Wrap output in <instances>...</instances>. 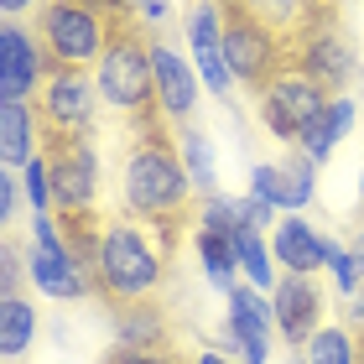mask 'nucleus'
<instances>
[{"label":"nucleus","instance_id":"1","mask_svg":"<svg viewBox=\"0 0 364 364\" xmlns=\"http://www.w3.org/2000/svg\"><path fill=\"white\" fill-rule=\"evenodd\" d=\"M193 177L182 167L177 136L167 120L130 130L125 146V167H120V208L125 219H141L161 229V250L172 255V245L182 235V224H193Z\"/></svg>","mask_w":364,"mask_h":364},{"label":"nucleus","instance_id":"2","mask_svg":"<svg viewBox=\"0 0 364 364\" xmlns=\"http://www.w3.org/2000/svg\"><path fill=\"white\" fill-rule=\"evenodd\" d=\"M151 31L136 11H120L114 16V37L105 47L94 68V84H99V99L120 114L130 130H146L161 120L156 109V68H151Z\"/></svg>","mask_w":364,"mask_h":364},{"label":"nucleus","instance_id":"3","mask_svg":"<svg viewBox=\"0 0 364 364\" xmlns=\"http://www.w3.org/2000/svg\"><path fill=\"white\" fill-rule=\"evenodd\" d=\"M172 255L156 250V240L141 229V219H109L94 250V296L109 307L156 296L167 281Z\"/></svg>","mask_w":364,"mask_h":364},{"label":"nucleus","instance_id":"4","mask_svg":"<svg viewBox=\"0 0 364 364\" xmlns=\"http://www.w3.org/2000/svg\"><path fill=\"white\" fill-rule=\"evenodd\" d=\"M114 16L105 0H42L37 6V37L47 47L53 68H99L105 47L114 37Z\"/></svg>","mask_w":364,"mask_h":364},{"label":"nucleus","instance_id":"5","mask_svg":"<svg viewBox=\"0 0 364 364\" xmlns=\"http://www.w3.org/2000/svg\"><path fill=\"white\" fill-rule=\"evenodd\" d=\"M219 6H224V63H229V73L250 94H266V84L291 63V47L271 26H260L240 0H219Z\"/></svg>","mask_w":364,"mask_h":364},{"label":"nucleus","instance_id":"6","mask_svg":"<svg viewBox=\"0 0 364 364\" xmlns=\"http://www.w3.org/2000/svg\"><path fill=\"white\" fill-rule=\"evenodd\" d=\"M26 276L31 287L58 296V302H78V296H94V276L84 271V260L68 250L63 229L53 213H31V245H26Z\"/></svg>","mask_w":364,"mask_h":364},{"label":"nucleus","instance_id":"7","mask_svg":"<svg viewBox=\"0 0 364 364\" xmlns=\"http://www.w3.org/2000/svg\"><path fill=\"white\" fill-rule=\"evenodd\" d=\"M260 99V120H266V130L287 146V141H296L307 130V120H318V114L333 105V94H328L312 73H302L296 63H287L271 84H266V94H255Z\"/></svg>","mask_w":364,"mask_h":364},{"label":"nucleus","instance_id":"8","mask_svg":"<svg viewBox=\"0 0 364 364\" xmlns=\"http://www.w3.org/2000/svg\"><path fill=\"white\" fill-rule=\"evenodd\" d=\"M47 177H53V213H94L99 198V156L89 136H47L42 141Z\"/></svg>","mask_w":364,"mask_h":364},{"label":"nucleus","instance_id":"9","mask_svg":"<svg viewBox=\"0 0 364 364\" xmlns=\"http://www.w3.org/2000/svg\"><path fill=\"white\" fill-rule=\"evenodd\" d=\"M99 84L89 68H47L42 89H37V114L47 136H89L94 114H99Z\"/></svg>","mask_w":364,"mask_h":364},{"label":"nucleus","instance_id":"10","mask_svg":"<svg viewBox=\"0 0 364 364\" xmlns=\"http://www.w3.org/2000/svg\"><path fill=\"white\" fill-rule=\"evenodd\" d=\"M291 63L302 73H312L328 94H343L349 78H359V58H354V42L343 37V26H338V11H323L318 21L291 42Z\"/></svg>","mask_w":364,"mask_h":364},{"label":"nucleus","instance_id":"11","mask_svg":"<svg viewBox=\"0 0 364 364\" xmlns=\"http://www.w3.org/2000/svg\"><path fill=\"white\" fill-rule=\"evenodd\" d=\"M271 328H276V307L260 302V291L235 287V291H229V323L213 333V343H219L224 354H235L240 364H266Z\"/></svg>","mask_w":364,"mask_h":364},{"label":"nucleus","instance_id":"12","mask_svg":"<svg viewBox=\"0 0 364 364\" xmlns=\"http://www.w3.org/2000/svg\"><path fill=\"white\" fill-rule=\"evenodd\" d=\"M47 47L31 26L21 21H6V31H0V99H31L42 89L47 78Z\"/></svg>","mask_w":364,"mask_h":364},{"label":"nucleus","instance_id":"13","mask_svg":"<svg viewBox=\"0 0 364 364\" xmlns=\"http://www.w3.org/2000/svg\"><path fill=\"white\" fill-rule=\"evenodd\" d=\"M188 47H193V63L198 73H203L208 94H229V84H235V73H229L224 63V6L219 0H193L188 11Z\"/></svg>","mask_w":364,"mask_h":364},{"label":"nucleus","instance_id":"14","mask_svg":"<svg viewBox=\"0 0 364 364\" xmlns=\"http://www.w3.org/2000/svg\"><path fill=\"white\" fill-rule=\"evenodd\" d=\"M151 68H156V109L167 125H193V109H198V73L188 68V58L172 53L167 42H151Z\"/></svg>","mask_w":364,"mask_h":364},{"label":"nucleus","instance_id":"15","mask_svg":"<svg viewBox=\"0 0 364 364\" xmlns=\"http://www.w3.org/2000/svg\"><path fill=\"white\" fill-rule=\"evenodd\" d=\"M276 328L287 333V343L291 349H302V343L323 328V291H318V281L312 276H296V271H287L276 281Z\"/></svg>","mask_w":364,"mask_h":364},{"label":"nucleus","instance_id":"16","mask_svg":"<svg viewBox=\"0 0 364 364\" xmlns=\"http://www.w3.org/2000/svg\"><path fill=\"white\" fill-rule=\"evenodd\" d=\"M109 328L120 338V349L136 354H172V318L156 296H141V302H120L109 307Z\"/></svg>","mask_w":364,"mask_h":364},{"label":"nucleus","instance_id":"17","mask_svg":"<svg viewBox=\"0 0 364 364\" xmlns=\"http://www.w3.org/2000/svg\"><path fill=\"white\" fill-rule=\"evenodd\" d=\"M42 114L26 105V99H0V167L21 172L26 161L42 156Z\"/></svg>","mask_w":364,"mask_h":364},{"label":"nucleus","instance_id":"18","mask_svg":"<svg viewBox=\"0 0 364 364\" xmlns=\"http://www.w3.org/2000/svg\"><path fill=\"white\" fill-rule=\"evenodd\" d=\"M276 260L296 276H312L328 266V250H333V240H323L318 229H312L307 219H296V213H287V219L276 224V240H271Z\"/></svg>","mask_w":364,"mask_h":364},{"label":"nucleus","instance_id":"19","mask_svg":"<svg viewBox=\"0 0 364 364\" xmlns=\"http://www.w3.org/2000/svg\"><path fill=\"white\" fill-rule=\"evenodd\" d=\"M240 6L250 11L260 26H271L287 47H291V42L302 37V31H307L312 21H318V16H323L318 6H307V0H240Z\"/></svg>","mask_w":364,"mask_h":364},{"label":"nucleus","instance_id":"20","mask_svg":"<svg viewBox=\"0 0 364 364\" xmlns=\"http://www.w3.org/2000/svg\"><path fill=\"white\" fill-rule=\"evenodd\" d=\"M37 338V307L26 296H0V354L21 359Z\"/></svg>","mask_w":364,"mask_h":364},{"label":"nucleus","instance_id":"21","mask_svg":"<svg viewBox=\"0 0 364 364\" xmlns=\"http://www.w3.org/2000/svg\"><path fill=\"white\" fill-rule=\"evenodd\" d=\"M177 151H182V167H188V177H193V188L203 193V198H213L219 193V172H213V146H208V136L198 125H182L177 130Z\"/></svg>","mask_w":364,"mask_h":364},{"label":"nucleus","instance_id":"22","mask_svg":"<svg viewBox=\"0 0 364 364\" xmlns=\"http://www.w3.org/2000/svg\"><path fill=\"white\" fill-rule=\"evenodd\" d=\"M193 245H198V260H203V276L219 287L224 296L240 287L235 281V266H240V250H235V240H224V235H208V229H198L193 235Z\"/></svg>","mask_w":364,"mask_h":364},{"label":"nucleus","instance_id":"23","mask_svg":"<svg viewBox=\"0 0 364 364\" xmlns=\"http://www.w3.org/2000/svg\"><path fill=\"white\" fill-rule=\"evenodd\" d=\"M307 364H359V343L349 328H318L307 343H302Z\"/></svg>","mask_w":364,"mask_h":364},{"label":"nucleus","instance_id":"24","mask_svg":"<svg viewBox=\"0 0 364 364\" xmlns=\"http://www.w3.org/2000/svg\"><path fill=\"white\" fill-rule=\"evenodd\" d=\"M312 172H318V161H312L302 146H291L287 161H281V182H287V208L291 213L302 203H312V193H318V188H312Z\"/></svg>","mask_w":364,"mask_h":364},{"label":"nucleus","instance_id":"25","mask_svg":"<svg viewBox=\"0 0 364 364\" xmlns=\"http://www.w3.org/2000/svg\"><path fill=\"white\" fill-rule=\"evenodd\" d=\"M235 250H240V266L245 276L255 281V287H276V250H266V240H260V229H240L235 235Z\"/></svg>","mask_w":364,"mask_h":364},{"label":"nucleus","instance_id":"26","mask_svg":"<svg viewBox=\"0 0 364 364\" xmlns=\"http://www.w3.org/2000/svg\"><path fill=\"white\" fill-rule=\"evenodd\" d=\"M198 229H208V235H224V240H235L240 229H250V224L240 219V198H224V193H213V198H203Z\"/></svg>","mask_w":364,"mask_h":364},{"label":"nucleus","instance_id":"27","mask_svg":"<svg viewBox=\"0 0 364 364\" xmlns=\"http://www.w3.org/2000/svg\"><path fill=\"white\" fill-rule=\"evenodd\" d=\"M338 141H343V125L333 120V105H328V109L318 114V120H307V130L296 136V146H302V151H307L312 161H328Z\"/></svg>","mask_w":364,"mask_h":364},{"label":"nucleus","instance_id":"28","mask_svg":"<svg viewBox=\"0 0 364 364\" xmlns=\"http://www.w3.org/2000/svg\"><path fill=\"white\" fill-rule=\"evenodd\" d=\"M21 188H26L31 213H47V208H53V177H47V156H37V161H26V167H21Z\"/></svg>","mask_w":364,"mask_h":364},{"label":"nucleus","instance_id":"29","mask_svg":"<svg viewBox=\"0 0 364 364\" xmlns=\"http://www.w3.org/2000/svg\"><path fill=\"white\" fill-rule=\"evenodd\" d=\"M328 266H333V281H338V291H343V296H354V291L364 287V260H359L354 250L333 245V250H328Z\"/></svg>","mask_w":364,"mask_h":364},{"label":"nucleus","instance_id":"30","mask_svg":"<svg viewBox=\"0 0 364 364\" xmlns=\"http://www.w3.org/2000/svg\"><path fill=\"white\" fill-rule=\"evenodd\" d=\"M250 193H260L266 203L287 208V182H281V167H271V161H260V167L250 172Z\"/></svg>","mask_w":364,"mask_h":364},{"label":"nucleus","instance_id":"31","mask_svg":"<svg viewBox=\"0 0 364 364\" xmlns=\"http://www.w3.org/2000/svg\"><path fill=\"white\" fill-rule=\"evenodd\" d=\"M21 193H26L21 177H16L11 167H0V219H6V224L16 219V208H21Z\"/></svg>","mask_w":364,"mask_h":364},{"label":"nucleus","instance_id":"32","mask_svg":"<svg viewBox=\"0 0 364 364\" xmlns=\"http://www.w3.org/2000/svg\"><path fill=\"white\" fill-rule=\"evenodd\" d=\"M21 245L6 240V266H0V296H21Z\"/></svg>","mask_w":364,"mask_h":364},{"label":"nucleus","instance_id":"33","mask_svg":"<svg viewBox=\"0 0 364 364\" xmlns=\"http://www.w3.org/2000/svg\"><path fill=\"white\" fill-rule=\"evenodd\" d=\"M240 219L250 229H266V224H276V203H266L260 193H250V198H240Z\"/></svg>","mask_w":364,"mask_h":364},{"label":"nucleus","instance_id":"34","mask_svg":"<svg viewBox=\"0 0 364 364\" xmlns=\"http://www.w3.org/2000/svg\"><path fill=\"white\" fill-rule=\"evenodd\" d=\"M105 364H182V354H136V349H109Z\"/></svg>","mask_w":364,"mask_h":364},{"label":"nucleus","instance_id":"35","mask_svg":"<svg viewBox=\"0 0 364 364\" xmlns=\"http://www.w3.org/2000/svg\"><path fill=\"white\" fill-rule=\"evenodd\" d=\"M343 323H349V333H354V343L364 349V287L349 296V302H343Z\"/></svg>","mask_w":364,"mask_h":364},{"label":"nucleus","instance_id":"36","mask_svg":"<svg viewBox=\"0 0 364 364\" xmlns=\"http://www.w3.org/2000/svg\"><path fill=\"white\" fill-rule=\"evenodd\" d=\"M136 11H141V21H146V26H167V16H172L167 0H136Z\"/></svg>","mask_w":364,"mask_h":364},{"label":"nucleus","instance_id":"37","mask_svg":"<svg viewBox=\"0 0 364 364\" xmlns=\"http://www.w3.org/2000/svg\"><path fill=\"white\" fill-rule=\"evenodd\" d=\"M333 120L343 125V136L354 130V120H359V109H354V99L349 94H333Z\"/></svg>","mask_w":364,"mask_h":364},{"label":"nucleus","instance_id":"38","mask_svg":"<svg viewBox=\"0 0 364 364\" xmlns=\"http://www.w3.org/2000/svg\"><path fill=\"white\" fill-rule=\"evenodd\" d=\"M26 6H42V0H0V11H6V21H16Z\"/></svg>","mask_w":364,"mask_h":364},{"label":"nucleus","instance_id":"39","mask_svg":"<svg viewBox=\"0 0 364 364\" xmlns=\"http://www.w3.org/2000/svg\"><path fill=\"white\" fill-rule=\"evenodd\" d=\"M193 364H235V359L219 354V349H203V354H193Z\"/></svg>","mask_w":364,"mask_h":364},{"label":"nucleus","instance_id":"40","mask_svg":"<svg viewBox=\"0 0 364 364\" xmlns=\"http://www.w3.org/2000/svg\"><path fill=\"white\" fill-rule=\"evenodd\" d=\"M354 255L364 260V219H359V229H354Z\"/></svg>","mask_w":364,"mask_h":364},{"label":"nucleus","instance_id":"41","mask_svg":"<svg viewBox=\"0 0 364 364\" xmlns=\"http://www.w3.org/2000/svg\"><path fill=\"white\" fill-rule=\"evenodd\" d=\"M109 11H136V0H105Z\"/></svg>","mask_w":364,"mask_h":364},{"label":"nucleus","instance_id":"42","mask_svg":"<svg viewBox=\"0 0 364 364\" xmlns=\"http://www.w3.org/2000/svg\"><path fill=\"white\" fill-rule=\"evenodd\" d=\"M307 6H318V11H338V0H307Z\"/></svg>","mask_w":364,"mask_h":364},{"label":"nucleus","instance_id":"43","mask_svg":"<svg viewBox=\"0 0 364 364\" xmlns=\"http://www.w3.org/2000/svg\"><path fill=\"white\" fill-rule=\"evenodd\" d=\"M291 364H307V354H291Z\"/></svg>","mask_w":364,"mask_h":364},{"label":"nucleus","instance_id":"44","mask_svg":"<svg viewBox=\"0 0 364 364\" xmlns=\"http://www.w3.org/2000/svg\"><path fill=\"white\" fill-rule=\"evenodd\" d=\"M359 364H364V349H359Z\"/></svg>","mask_w":364,"mask_h":364},{"label":"nucleus","instance_id":"45","mask_svg":"<svg viewBox=\"0 0 364 364\" xmlns=\"http://www.w3.org/2000/svg\"><path fill=\"white\" fill-rule=\"evenodd\" d=\"M359 188H364V182H359Z\"/></svg>","mask_w":364,"mask_h":364}]
</instances>
